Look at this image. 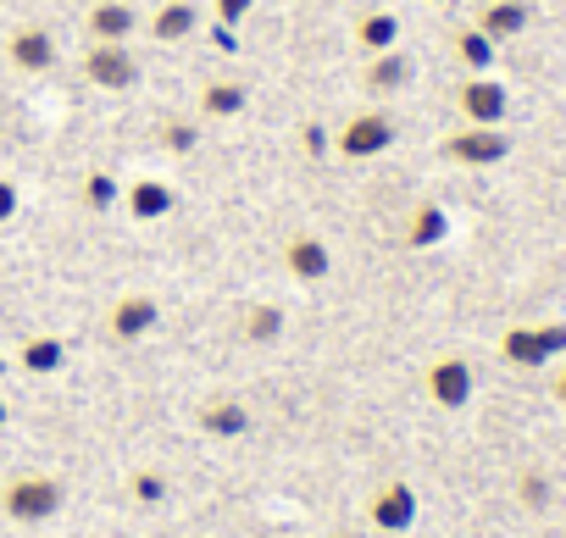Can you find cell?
Listing matches in <instances>:
<instances>
[{
	"instance_id": "cell-1",
	"label": "cell",
	"mask_w": 566,
	"mask_h": 538,
	"mask_svg": "<svg viewBox=\"0 0 566 538\" xmlns=\"http://www.w3.org/2000/svg\"><path fill=\"white\" fill-rule=\"evenodd\" d=\"M62 499L67 494L51 472H18V477H7V488H0V510H7L12 521H23V527L51 521L62 510Z\"/></svg>"
},
{
	"instance_id": "cell-2",
	"label": "cell",
	"mask_w": 566,
	"mask_h": 538,
	"mask_svg": "<svg viewBox=\"0 0 566 538\" xmlns=\"http://www.w3.org/2000/svg\"><path fill=\"white\" fill-rule=\"evenodd\" d=\"M78 73H84V84H95L101 95H123V89H134V84H139V56H134L128 45L84 40Z\"/></svg>"
},
{
	"instance_id": "cell-3",
	"label": "cell",
	"mask_w": 566,
	"mask_h": 538,
	"mask_svg": "<svg viewBox=\"0 0 566 538\" xmlns=\"http://www.w3.org/2000/svg\"><path fill=\"white\" fill-rule=\"evenodd\" d=\"M395 139H400V123H395L389 112L367 106V112H356V117H345V123H339L334 150H339L345 161H373V156H384Z\"/></svg>"
},
{
	"instance_id": "cell-4",
	"label": "cell",
	"mask_w": 566,
	"mask_h": 538,
	"mask_svg": "<svg viewBox=\"0 0 566 538\" xmlns=\"http://www.w3.org/2000/svg\"><path fill=\"white\" fill-rule=\"evenodd\" d=\"M444 161L455 167H494L511 156V134L505 128H483V123H461L455 134H444Z\"/></svg>"
},
{
	"instance_id": "cell-5",
	"label": "cell",
	"mask_w": 566,
	"mask_h": 538,
	"mask_svg": "<svg viewBox=\"0 0 566 538\" xmlns=\"http://www.w3.org/2000/svg\"><path fill=\"white\" fill-rule=\"evenodd\" d=\"M500 356L511 367H544L555 356H566V323H538V328H505L500 334Z\"/></svg>"
},
{
	"instance_id": "cell-6",
	"label": "cell",
	"mask_w": 566,
	"mask_h": 538,
	"mask_svg": "<svg viewBox=\"0 0 566 538\" xmlns=\"http://www.w3.org/2000/svg\"><path fill=\"white\" fill-rule=\"evenodd\" d=\"M156 323H161V300H156V295H145V289H128V295H117V300H112V312H106V334H112L117 345H134V339H145Z\"/></svg>"
},
{
	"instance_id": "cell-7",
	"label": "cell",
	"mask_w": 566,
	"mask_h": 538,
	"mask_svg": "<svg viewBox=\"0 0 566 538\" xmlns=\"http://www.w3.org/2000/svg\"><path fill=\"white\" fill-rule=\"evenodd\" d=\"M7 62H12L18 73L40 78V73H56L62 51H56L51 29H40V23H23V29H12V34H7Z\"/></svg>"
},
{
	"instance_id": "cell-8",
	"label": "cell",
	"mask_w": 566,
	"mask_h": 538,
	"mask_svg": "<svg viewBox=\"0 0 566 538\" xmlns=\"http://www.w3.org/2000/svg\"><path fill=\"white\" fill-rule=\"evenodd\" d=\"M455 106H461V117H467V123L500 128V123H505V112H511V95H505V84H500V78L472 73V78L455 89Z\"/></svg>"
},
{
	"instance_id": "cell-9",
	"label": "cell",
	"mask_w": 566,
	"mask_h": 538,
	"mask_svg": "<svg viewBox=\"0 0 566 538\" xmlns=\"http://www.w3.org/2000/svg\"><path fill=\"white\" fill-rule=\"evenodd\" d=\"M367 521L378 527V532H411L417 527V488L411 483H378L373 488V499H367Z\"/></svg>"
},
{
	"instance_id": "cell-10",
	"label": "cell",
	"mask_w": 566,
	"mask_h": 538,
	"mask_svg": "<svg viewBox=\"0 0 566 538\" xmlns=\"http://www.w3.org/2000/svg\"><path fill=\"white\" fill-rule=\"evenodd\" d=\"M283 273L290 278H301V284H323L328 273H334V255H328V244L317 239V233H306V228H295L290 239H283Z\"/></svg>"
},
{
	"instance_id": "cell-11",
	"label": "cell",
	"mask_w": 566,
	"mask_h": 538,
	"mask_svg": "<svg viewBox=\"0 0 566 538\" xmlns=\"http://www.w3.org/2000/svg\"><path fill=\"white\" fill-rule=\"evenodd\" d=\"M422 389H428V400H433L439 411H461V405L472 400V367H467L461 356H439V361H428Z\"/></svg>"
},
{
	"instance_id": "cell-12",
	"label": "cell",
	"mask_w": 566,
	"mask_h": 538,
	"mask_svg": "<svg viewBox=\"0 0 566 538\" xmlns=\"http://www.w3.org/2000/svg\"><path fill=\"white\" fill-rule=\"evenodd\" d=\"M139 34V7L128 0H95L84 12V40H106V45H128Z\"/></svg>"
},
{
	"instance_id": "cell-13",
	"label": "cell",
	"mask_w": 566,
	"mask_h": 538,
	"mask_svg": "<svg viewBox=\"0 0 566 538\" xmlns=\"http://www.w3.org/2000/svg\"><path fill=\"white\" fill-rule=\"evenodd\" d=\"M123 205H128V217H134L139 228H150V222L172 217L178 189H172L167 178H128V183H123Z\"/></svg>"
},
{
	"instance_id": "cell-14",
	"label": "cell",
	"mask_w": 566,
	"mask_h": 538,
	"mask_svg": "<svg viewBox=\"0 0 566 538\" xmlns=\"http://www.w3.org/2000/svg\"><path fill=\"white\" fill-rule=\"evenodd\" d=\"M195 422H200V433H211V439H244V433H250V405L233 400V394H211V400H200Z\"/></svg>"
},
{
	"instance_id": "cell-15",
	"label": "cell",
	"mask_w": 566,
	"mask_h": 538,
	"mask_svg": "<svg viewBox=\"0 0 566 538\" xmlns=\"http://www.w3.org/2000/svg\"><path fill=\"white\" fill-rule=\"evenodd\" d=\"M527 23H533V7L527 0H489V7L478 12V34H489L494 45H505V40H516V34H527Z\"/></svg>"
},
{
	"instance_id": "cell-16",
	"label": "cell",
	"mask_w": 566,
	"mask_h": 538,
	"mask_svg": "<svg viewBox=\"0 0 566 538\" xmlns=\"http://www.w3.org/2000/svg\"><path fill=\"white\" fill-rule=\"evenodd\" d=\"M150 40H161V45H178V40H189L195 29H200V7L195 0H161V7L150 12Z\"/></svg>"
},
{
	"instance_id": "cell-17",
	"label": "cell",
	"mask_w": 566,
	"mask_h": 538,
	"mask_svg": "<svg viewBox=\"0 0 566 538\" xmlns=\"http://www.w3.org/2000/svg\"><path fill=\"white\" fill-rule=\"evenodd\" d=\"M411 56L395 45V51H378L373 62H367V73H361V84H367V95H400L406 84H411Z\"/></svg>"
},
{
	"instance_id": "cell-18",
	"label": "cell",
	"mask_w": 566,
	"mask_h": 538,
	"mask_svg": "<svg viewBox=\"0 0 566 538\" xmlns=\"http://www.w3.org/2000/svg\"><path fill=\"white\" fill-rule=\"evenodd\" d=\"M244 106H250V89H244L239 78H211V84L200 89V101H195V117L228 123V117H239Z\"/></svg>"
},
{
	"instance_id": "cell-19",
	"label": "cell",
	"mask_w": 566,
	"mask_h": 538,
	"mask_svg": "<svg viewBox=\"0 0 566 538\" xmlns=\"http://www.w3.org/2000/svg\"><path fill=\"white\" fill-rule=\"evenodd\" d=\"M400 45V18L395 12H361L356 18V51L378 56V51H395Z\"/></svg>"
},
{
	"instance_id": "cell-20",
	"label": "cell",
	"mask_w": 566,
	"mask_h": 538,
	"mask_svg": "<svg viewBox=\"0 0 566 538\" xmlns=\"http://www.w3.org/2000/svg\"><path fill=\"white\" fill-rule=\"evenodd\" d=\"M444 233H450V217H444L439 200H422V205L406 217V244H411V250H433Z\"/></svg>"
},
{
	"instance_id": "cell-21",
	"label": "cell",
	"mask_w": 566,
	"mask_h": 538,
	"mask_svg": "<svg viewBox=\"0 0 566 538\" xmlns=\"http://www.w3.org/2000/svg\"><path fill=\"white\" fill-rule=\"evenodd\" d=\"M62 361H67V350H62L56 334H34V339H23V350H18V367L34 372V378H40V372H56Z\"/></svg>"
},
{
	"instance_id": "cell-22",
	"label": "cell",
	"mask_w": 566,
	"mask_h": 538,
	"mask_svg": "<svg viewBox=\"0 0 566 538\" xmlns=\"http://www.w3.org/2000/svg\"><path fill=\"white\" fill-rule=\"evenodd\" d=\"M239 334H244L250 345H272V339L283 334V306H272V300L250 306V312H244V323H239Z\"/></svg>"
},
{
	"instance_id": "cell-23",
	"label": "cell",
	"mask_w": 566,
	"mask_h": 538,
	"mask_svg": "<svg viewBox=\"0 0 566 538\" xmlns=\"http://www.w3.org/2000/svg\"><path fill=\"white\" fill-rule=\"evenodd\" d=\"M156 145L167 156H189L200 145V123L195 117H167V123H156Z\"/></svg>"
},
{
	"instance_id": "cell-24",
	"label": "cell",
	"mask_w": 566,
	"mask_h": 538,
	"mask_svg": "<svg viewBox=\"0 0 566 538\" xmlns=\"http://www.w3.org/2000/svg\"><path fill=\"white\" fill-rule=\"evenodd\" d=\"M455 56H461L467 73H489V62H494V40L478 34V29H461V34H455Z\"/></svg>"
},
{
	"instance_id": "cell-25",
	"label": "cell",
	"mask_w": 566,
	"mask_h": 538,
	"mask_svg": "<svg viewBox=\"0 0 566 538\" xmlns=\"http://www.w3.org/2000/svg\"><path fill=\"white\" fill-rule=\"evenodd\" d=\"M117 200H123V183H117L112 172H90V178H84V211L101 217V211H112Z\"/></svg>"
},
{
	"instance_id": "cell-26",
	"label": "cell",
	"mask_w": 566,
	"mask_h": 538,
	"mask_svg": "<svg viewBox=\"0 0 566 538\" xmlns=\"http://www.w3.org/2000/svg\"><path fill=\"white\" fill-rule=\"evenodd\" d=\"M128 494H134L139 505H161V499L172 494V483H167V472H156V466H139V472L128 477Z\"/></svg>"
},
{
	"instance_id": "cell-27",
	"label": "cell",
	"mask_w": 566,
	"mask_h": 538,
	"mask_svg": "<svg viewBox=\"0 0 566 538\" xmlns=\"http://www.w3.org/2000/svg\"><path fill=\"white\" fill-rule=\"evenodd\" d=\"M211 7H217V23H222V29H239V23L255 12V0H211Z\"/></svg>"
},
{
	"instance_id": "cell-28",
	"label": "cell",
	"mask_w": 566,
	"mask_h": 538,
	"mask_svg": "<svg viewBox=\"0 0 566 538\" xmlns=\"http://www.w3.org/2000/svg\"><path fill=\"white\" fill-rule=\"evenodd\" d=\"M549 499V483H544V472H522V505H544Z\"/></svg>"
},
{
	"instance_id": "cell-29",
	"label": "cell",
	"mask_w": 566,
	"mask_h": 538,
	"mask_svg": "<svg viewBox=\"0 0 566 538\" xmlns=\"http://www.w3.org/2000/svg\"><path fill=\"white\" fill-rule=\"evenodd\" d=\"M18 205H23V194H18V183L0 172V228H7L12 217H18Z\"/></svg>"
},
{
	"instance_id": "cell-30",
	"label": "cell",
	"mask_w": 566,
	"mask_h": 538,
	"mask_svg": "<svg viewBox=\"0 0 566 538\" xmlns=\"http://www.w3.org/2000/svg\"><path fill=\"white\" fill-rule=\"evenodd\" d=\"M555 400L566 405V367H560V378H555Z\"/></svg>"
},
{
	"instance_id": "cell-31",
	"label": "cell",
	"mask_w": 566,
	"mask_h": 538,
	"mask_svg": "<svg viewBox=\"0 0 566 538\" xmlns=\"http://www.w3.org/2000/svg\"><path fill=\"white\" fill-rule=\"evenodd\" d=\"M7 367H12V361H7V350H0V372H7Z\"/></svg>"
},
{
	"instance_id": "cell-32",
	"label": "cell",
	"mask_w": 566,
	"mask_h": 538,
	"mask_svg": "<svg viewBox=\"0 0 566 538\" xmlns=\"http://www.w3.org/2000/svg\"><path fill=\"white\" fill-rule=\"evenodd\" d=\"M0 422H7V400H0Z\"/></svg>"
},
{
	"instance_id": "cell-33",
	"label": "cell",
	"mask_w": 566,
	"mask_h": 538,
	"mask_svg": "<svg viewBox=\"0 0 566 538\" xmlns=\"http://www.w3.org/2000/svg\"><path fill=\"white\" fill-rule=\"evenodd\" d=\"M339 538H356V532H339Z\"/></svg>"
}]
</instances>
